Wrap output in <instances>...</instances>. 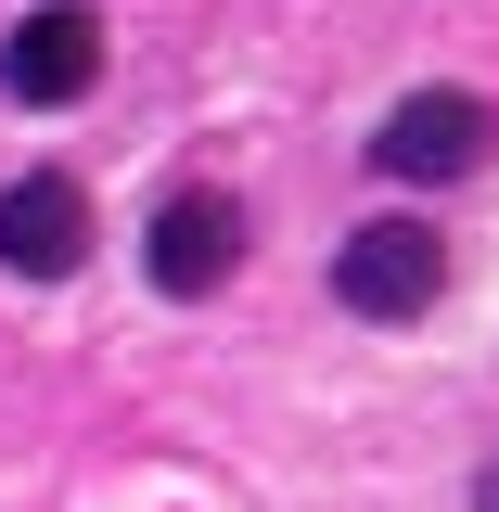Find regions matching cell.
Masks as SVG:
<instances>
[{"mask_svg":"<svg viewBox=\"0 0 499 512\" xmlns=\"http://www.w3.org/2000/svg\"><path fill=\"white\" fill-rule=\"evenodd\" d=\"M448 282V244L423 231V218H359L346 244H333V295L359 320H423Z\"/></svg>","mask_w":499,"mask_h":512,"instance_id":"6da1fadb","label":"cell"},{"mask_svg":"<svg viewBox=\"0 0 499 512\" xmlns=\"http://www.w3.org/2000/svg\"><path fill=\"white\" fill-rule=\"evenodd\" d=\"M487 154H499V116L474 103V90H410V103L372 128V167H384V180H474Z\"/></svg>","mask_w":499,"mask_h":512,"instance_id":"7a4b0ae2","label":"cell"},{"mask_svg":"<svg viewBox=\"0 0 499 512\" xmlns=\"http://www.w3.org/2000/svg\"><path fill=\"white\" fill-rule=\"evenodd\" d=\"M141 269H154V295H218L244 269V205L231 192H167L154 231H141Z\"/></svg>","mask_w":499,"mask_h":512,"instance_id":"3957f363","label":"cell"},{"mask_svg":"<svg viewBox=\"0 0 499 512\" xmlns=\"http://www.w3.org/2000/svg\"><path fill=\"white\" fill-rule=\"evenodd\" d=\"M90 77H103V26H90L77 0L26 13V26L0 39V90H13V103H77Z\"/></svg>","mask_w":499,"mask_h":512,"instance_id":"277c9868","label":"cell"},{"mask_svg":"<svg viewBox=\"0 0 499 512\" xmlns=\"http://www.w3.org/2000/svg\"><path fill=\"white\" fill-rule=\"evenodd\" d=\"M90 256V205H77V180H13L0 192V269H26V282H64Z\"/></svg>","mask_w":499,"mask_h":512,"instance_id":"5b68a950","label":"cell"},{"mask_svg":"<svg viewBox=\"0 0 499 512\" xmlns=\"http://www.w3.org/2000/svg\"><path fill=\"white\" fill-rule=\"evenodd\" d=\"M474 512H499V461H487V474H474Z\"/></svg>","mask_w":499,"mask_h":512,"instance_id":"8992f818","label":"cell"}]
</instances>
